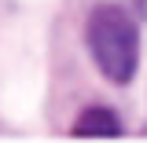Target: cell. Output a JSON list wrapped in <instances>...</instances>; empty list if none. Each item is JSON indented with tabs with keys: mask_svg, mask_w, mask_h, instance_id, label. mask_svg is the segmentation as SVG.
Wrapping results in <instances>:
<instances>
[{
	"mask_svg": "<svg viewBox=\"0 0 147 143\" xmlns=\"http://www.w3.org/2000/svg\"><path fill=\"white\" fill-rule=\"evenodd\" d=\"M85 37H88V52L99 73L110 85H129L140 66V30L125 15V7H118V4L92 7L88 22H85Z\"/></svg>",
	"mask_w": 147,
	"mask_h": 143,
	"instance_id": "1",
	"label": "cell"
},
{
	"mask_svg": "<svg viewBox=\"0 0 147 143\" xmlns=\"http://www.w3.org/2000/svg\"><path fill=\"white\" fill-rule=\"evenodd\" d=\"M74 136L77 140H114V136H121V121H118V114L114 110H103V107H92L85 110L77 121H74Z\"/></svg>",
	"mask_w": 147,
	"mask_h": 143,
	"instance_id": "2",
	"label": "cell"
}]
</instances>
